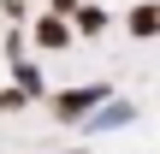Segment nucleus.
Returning a JSON list of instances; mask_svg holds the SVG:
<instances>
[{
  "label": "nucleus",
  "mask_w": 160,
  "mask_h": 154,
  "mask_svg": "<svg viewBox=\"0 0 160 154\" xmlns=\"http://www.w3.org/2000/svg\"><path fill=\"white\" fill-rule=\"evenodd\" d=\"M101 101H107V83H83V89H65V95L53 101V113H59V119H83V113L101 107Z\"/></svg>",
  "instance_id": "f257e3e1"
},
{
  "label": "nucleus",
  "mask_w": 160,
  "mask_h": 154,
  "mask_svg": "<svg viewBox=\"0 0 160 154\" xmlns=\"http://www.w3.org/2000/svg\"><path fill=\"white\" fill-rule=\"evenodd\" d=\"M131 119H137V107L107 95V101H101V113H83V131H89V137H101V131H119V125H131Z\"/></svg>",
  "instance_id": "f03ea898"
},
{
  "label": "nucleus",
  "mask_w": 160,
  "mask_h": 154,
  "mask_svg": "<svg viewBox=\"0 0 160 154\" xmlns=\"http://www.w3.org/2000/svg\"><path fill=\"white\" fill-rule=\"evenodd\" d=\"M65 36H71V30H65L59 18H42V24H36V42H42V47H65Z\"/></svg>",
  "instance_id": "7ed1b4c3"
},
{
  "label": "nucleus",
  "mask_w": 160,
  "mask_h": 154,
  "mask_svg": "<svg viewBox=\"0 0 160 154\" xmlns=\"http://www.w3.org/2000/svg\"><path fill=\"white\" fill-rule=\"evenodd\" d=\"M131 30H137V36H154L160 30V6H137V12H131Z\"/></svg>",
  "instance_id": "20e7f679"
},
{
  "label": "nucleus",
  "mask_w": 160,
  "mask_h": 154,
  "mask_svg": "<svg viewBox=\"0 0 160 154\" xmlns=\"http://www.w3.org/2000/svg\"><path fill=\"white\" fill-rule=\"evenodd\" d=\"M12 71H18V89H24V95L42 89V71H36V65H12Z\"/></svg>",
  "instance_id": "39448f33"
},
{
  "label": "nucleus",
  "mask_w": 160,
  "mask_h": 154,
  "mask_svg": "<svg viewBox=\"0 0 160 154\" xmlns=\"http://www.w3.org/2000/svg\"><path fill=\"white\" fill-rule=\"evenodd\" d=\"M101 24H107V12H95V6H83V12H77V30H89V36H95Z\"/></svg>",
  "instance_id": "423d86ee"
},
{
  "label": "nucleus",
  "mask_w": 160,
  "mask_h": 154,
  "mask_svg": "<svg viewBox=\"0 0 160 154\" xmlns=\"http://www.w3.org/2000/svg\"><path fill=\"white\" fill-rule=\"evenodd\" d=\"M65 154H71V148H65Z\"/></svg>",
  "instance_id": "0eeeda50"
}]
</instances>
